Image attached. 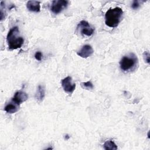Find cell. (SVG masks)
I'll list each match as a JSON object with an SVG mask.
<instances>
[{
    "label": "cell",
    "mask_w": 150,
    "mask_h": 150,
    "mask_svg": "<svg viewBox=\"0 0 150 150\" xmlns=\"http://www.w3.org/2000/svg\"><path fill=\"white\" fill-rule=\"evenodd\" d=\"M123 11L120 7L109 9L105 14V23L110 28L117 27L122 20Z\"/></svg>",
    "instance_id": "1"
},
{
    "label": "cell",
    "mask_w": 150,
    "mask_h": 150,
    "mask_svg": "<svg viewBox=\"0 0 150 150\" xmlns=\"http://www.w3.org/2000/svg\"><path fill=\"white\" fill-rule=\"evenodd\" d=\"M6 41L9 50H15L21 47L24 42V39L19 36V30L18 26L11 28L8 33Z\"/></svg>",
    "instance_id": "2"
},
{
    "label": "cell",
    "mask_w": 150,
    "mask_h": 150,
    "mask_svg": "<svg viewBox=\"0 0 150 150\" xmlns=\"http://www.w3.org/2000/svg\"><path fill=\"white\" fill-rule=\"evenodd\" d=\"M120 67L124 72H131L135 70L138 64L137 56L133 53H131L122 57L120 61Z\"/></svg>",
    "instance_id": "3"
},
{
    "label": "cell",
    "mask_w": 150,
    "mask_h": 150,
    "mask_svg": "<svg viewBox=\"0 0 150 150\" xmlns=\"http://www.w3.org/2000/svg\"><path fill=\"white\" fill-rule=\"evenodd\" d=\"M77 29L83 36H91L94 32V28L91 26L88 22L84 20L81 21L79 23Z\"/></svg>",
    "instance_id": "4"
},
{
    "label": "cell",
    "mask_w": 150,
    "mask_h": 150,
    "mask_svg": "<svg viewBox=\"0 0 150 150\" xmlns=\"http://www.w3.org/2000/svg\"><path fill=\"white\" fill-rule=\"evenodd\" d=\"M68 4L69 1H67L54 0L52 1L50 9L53 13L58 14L67 8Z\"/></svg>",
    "instance_id": "5"
},
{
    "label": "cell",
    "mask_w": 150,
    "mask_h": 150,
    "mask_svg": "<svg viewBox=\"0 0 150 150\" xmlns=\"http://www.w3.org/2000/svg\"><path fill=\"white\" fill-rule=\"evenodd\" d=\"M61 84L64 91L68 94L73 93L76 88V84L72 83V79L70 76L64 78L62 80Z\"/></svg>",
    "instance_id": "6"
},
{
    "label": "cell",
    "mask_w": 150,
    "mask_h": 150,
    "mask_svg": "<svg viewBox=\"0 0 150 150\" xmlns=\"http://www.w3.org/2000/svg\"><path fill=\"white\" fill-rule=\"evenodd\" d=\"M28 98V96L25 92L22 91H18L15 93L13 97L12 98V101L15 103L20 105L22 103L26 101Z\"/></svg>",
    "instance_id": "7"
},
{
    "label": "cell",
    "mask_w": 150,
    "mask_h": 150,
    "mask_svg": "<svg viewBox=\"0 0 150 150\" xmlns=\"http://www.w3.org/2000/svg\"><path fill=\"white\" fill-rule=\"evenodd\" d=\"M93 52V49L90 45H85L77 52V54L82 58H87L91 56Z\"/></svg>",
    "instance_id": "8"
},
{
    "label": "cell",
    "mask_w": 150,
    "mask_h": 150,
    "mask_svg": "<svg viewBox=\"0 0 150 150\" xmlns=\"http://www.w3.org/2000/svg\"><path fill=\"white\" fill-rule=\"evenodd\" d=\"M27 9L33 12H39L40 11V2L38 1H29L26 3Z\"/></svg>",
    "instance_id": "9"
},
{
    "label": "cell",
    "mask_w": 150,
    "mask_h": 150,
    "mask_svg": "<svg viewBox=\"0 0 150 150\" xmlns=\"http://www.w3.org/2000/svg\"><path fill=\"white\" fill-rule=\"evenodd\" d=\"M45 96V88L42 85H39L35 94V99L38 102H42Z\"/></svg>",
    "instance_id": "10"
},
{
    "label": "cell",
    "mask_w": 150,
    "mask_h": 150,
    "mask_svg": "<svg viewBox=\"0 0 150 150\" xmlns=\"http://www.w3.org/2000/svg\"><path fill=\"white\" fill-rule=\"evenodd\" d=\"M19 105L15 103L13 101H12L11 103H9L5 106L4 110L8 113L13 114L17 112L19 110Z\"/></svg>",
    "instance_id": "11"
},
{
    "label": "cell",
    "mask_w": 150,
    "mask_h": 150,
    "mask_svg": "<svg viewBox=\"0 0 150 150\" xmlns=\"http://www.w3.org/2000/svg\"><path fill=\"white\" fill-rule=\"evenodd\" d=\"M104 148L105 150H115L117 149L118 147L114 141L111 140L106 141L103 144Z\"/></svg>",
    "instance_id": "12"
},
{
    "label": "cell",
    "mask_w": 150,
    "mask_h": 150,
    "mask_svg": "<svg viewBox=\"0 0 150 150\" xmlns=\"http://www.w3.org/2000/svg\"><path fill=\"white\" fill-rule=\"evenodd\" d=\"M81 87L85 90H91L94 88V86L90 81L81 83Z\"/></svg>",
    "instance_id": "13"
},
{
    "label": "cell",
    "mask_w": 150,
    "mask_h": 150,
    "mask_svg": "<svg viewBox=\"0 0 150 150\" xmlns=\"http://www.w3.org/2000/svg\"><path fill=\"white\" fill-rule=\"evenodd\" d=\"M143 57L144 59L145 60V62L148 63L149 64V61H150V54L148 51H145L143 53Z\"/></svg>",
    "instance_id": "14"
},
{
    "label": "cell",
    "mask_w": 150,
    "mask_h": 150,
    "mask_svg": "<svg viewBox=\"0 0 150 150\" xmlns=\"http://www.w3.org/2000/svg\"><path fill=\"white\" fill-rule=\"evenodd\" d=\"M139 6H140V1H137V0L134 1L132 5H131V7L134 9H137Z\"/></svg>",
    "instance_id": "15"
},
{
    "label": "cell",
    "mask_w": 150,
    "mask_h": 150,
    "mask_svg": "<svg viewBox=\"0 0 150 150\" xmlns=\"http://www.w3.org/2000/svg\"><path fill=\"white\" fill-rule=\"evenodd\" d=\"M42 55L43 54H42V52H40V51H38L35 54V57L37 60L40 61L42 60Z\"/></svg>",
    "instance_id": "16"
},
{
    "label": "cell",
    "mask_w": 150,
    "mask_h": 150,
    "mask_svg": "<svg viewBox=\"0 0 150 150\" xmlns=\"http://www.w3.org/2000/svg\"><path fill=\"white\" fill-rule=\"evenodd\" d=\"M64 138H65L66 140H67L68 139L70 138V137H69V135L68 134H66V135H65V137H64Z\"/></svg>",
    "instance_id": "17"
}]
</instances>
